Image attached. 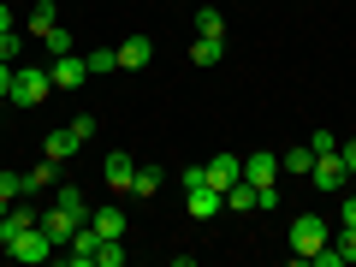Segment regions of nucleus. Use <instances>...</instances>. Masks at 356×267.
Segmentation results:
<instances>
[{"instance_id": "30", "label": "nucleus", "mask_w": 356, "mask_h": 267, "mask_svg": "<svg viewBox=\"0 0 356 267\" xmlns=\"http://www.w3.org/2000/svg\"><path fill=\"white\" fill-rule=\"evenodd\" d=\"M309 149H315V154H332V149H339V137H332V131H315V137H309Z\"/></svg>"}, {"instance_id": "33", "label": "nucleus", "mask_w": 356, "mask_h": 267, "mask_svg": "<svg viewBox=\"0 0 356 267\" xmlns=\"http://www.w3.org/2000/svg\"><path fill=\"white\" fill-rule=\"evenodd\" d=\"M13 89V60H0V95Z\"/></svg>"}, {"instance_id": "21", "label": "nucleus", "mask_w": 356, "mask_h": 267, "mask_svg": "<svg viewBox=\"0 0 356 267\" xmlns=\"http://www.w3.org/2000/svg\"><path fill=\"white\" fill-rule=\"evenodd\" d=\"M83 65H89V77H107V72H119V54L113 48H89Z\"/></svg>"}, {"instance_id": "28", "label": "nucleus", "mask_w": 356, "mask_h": 267, "mask_svg": "<svg viewBox=\"0 0 356 267\" xmlns=\"http://www.w3.org/2000/svg\"><path fill=\"white\" fill-rule=\"evenodd\" d=\"M65 131H72V137H77V149H83V143L95 137V119H89V113H77V119H72V125H65Z\"/></svg>"}, {"instance_id": "4", "label": "nucleus", "mask_w": 356, "mask_h": 267, "mask_svg": "<svg viewBox=\"0 0 356 267\" xmlns=\"http://www.w3.org/2000/svg\"><path fill=\"white\" fill-rule=\"evenodd\" d=\"M24 226H42V208L36 202H6V208H0V250H6Z\"/></svg>"}, {"instance_id": "2", "label": "nucleus", "mask_w": 356, "mask_h": 267, "mask_svg": "<svg viewBox=\"0 0 356 267\" xmlns=\"http://www.w3.org/2000/svg\"><path fill=\"white\" fill-rule=\"evenodd\" d=\"M321 243H332V226L321 214H297L291 220V255H297V261H315Z\"/></svg>"}, {"instance_id": "12", "label": "nucleus", "mask_w": 356, "mask_h": 267, "mask_svg": "<svg viewBox=\"0 0 356 267\" xmlns=\"http://www.w3.org/2000/svg\"><path fill=\"white\" fill-rule=\"evenodd\" d=\"M243 178H250L255 191H273V178H280V154H243Z\"/></svg>"}, {"instance_id": "9", "label": "nucleus", "mask_w": 356, "mask_h": 267, "mask_svg": "<svg viewBox=\"0 0 356 267\" xmlns=\"http://www.w3.org/2000/svg\"><path fill=\"white\" fill-rule=\"evenodd\" d=\"M202 172H208V184H214V191L226 196L232 184H238V178H243V154H214V161H208Z\"/></svg>"}, {"instance_id": "18", "label": "nucleus", "mask_w": 356, "mask_h": 267, "mask_svg": "<svg viewBox=\"0 0 356 267\" xmlns=\"http://www.w3.org/2000/svg\"><path fill=\"white\" fill-rule=\"evenodd\" d=\"M42 154H48V161H72L77 137H72V131H48V137H42Z\"/></svg>"}, {"instance_id": "24", "label": "nucleus", "mask_w": 356, "mask_h": 267, "mask_svg": "<svg viewBox=\"0 0 356 267\" xmlns=\"http://www.w3.org/2000/svg\"><path fill=\"white\" fill-rule=\"evenodd\" d=\"M42 48H48L54 60H60V54H77V42H72V30H65V24H54L48 36H42Z\"/></svg>"}, {"instance_id": "17", "label": "nucleus", "mask_w": 356, "mask_h": 267, "mask_svg": "<svg viewBox=\"0 0 356 267\" xmlns=\"http://www.w3.org/2000/svg\"><path fill=\"white\" fill-rule=\"evenodd\" d=\"M131 172H137V161H131L125 149L107 154V184H113V191H131Z\"/></svg>"}, {"instance_id": "25", "label": "nucleus", "mask_w": 356, "mask_h": 267, "mask_svg": "<svg viewBox=\"0 0 356 267\" xmlns=\"http://www.w3.org/2000/svg\"><path fill=\"white\" fill-rule=\"evenodd\" d=\"M54 202H60V208H72V214H83V220H89V202H83V191H77V184H54Z\"/></svg>"}, {"instance_id": "1", "label": "nucleus", "mask_w": 356, "mask_h": 267, "mask_svg": "<svg viewBox=\"0 0 356 267\" xmlns=\"http://www.w3.org/2000/svg\"><path fill=\"white\" fill-rule=\"evenodd\" d=\"M48 89H54L48 65H13V89H6V102H13V107H42V102H48Z\"/></svg>"}, {"instance_id": "13", "label": "nucleus", "mask_w": 356, "mask_h": 267, "mask_svg": "<svg viewBox=\"0 0 356 267\" xmlns=\"http://www.w3.org/2000/svg\"><path fill=\"white\" fill-rule=\"evenodd\" d=\"M60 24V6H54V0H36V6H30V18H24V36H48V30Z\"/></svg>"}, {"instance_id": "19", "label": "nucleus", "mask_w": 356, "mask_h": 267, "mask_svg": "<svg viewBox=\"0 0 356 267\" xmlns=\"http://www.w3.org/2000/svg\"><path fill=\"white\" fill-rule=\"evenodd\" d=\"M191 60L196 65H220V60H226V42H220V36H196L191 42Z\"/></svg>"}, {"instance_id": "27", "label": "nucleus", "mask_w": 356, "mask_h": 267, "mask_svg": "<svg viewBox=\"0 0 356 267\" xmlns=\"http://www.w3.org/2000/svg\"><path fill=\"white\" fill-rule=\"evenodd\" d=\"M24 196V172H0V208Z\"/></svg>"}, {"instance_id": "5", "label": "nucleus", "mask_w": 356, "mask_h": 267, "mask_svg": "<svg viewBox=\"0 0 356 267\" xmlns=\"http://www.w3.org/2000/svg\"><path fill=\"white\" fill-rule=\"evenodd\" d=\"M344 178H350V172H344V154H339V149H332V154H315V166H309V184H315L321 196H332Z\"/></svg>"}, {"instance_id": "8", "label": "nucleus", "mask_w": 356, "mask_h": 267, "mask_svg": "<svg viewBox=\"0 0 356 267\" xmlns=\"http://www.w3.org/2000/svg\"><path fill=\"white\" fill-rule=\"evenodd\" d=\"M48 77H54V89H83L89 65H83V54H60V60H48Z\"/></svg>"}, {"instance_id": "20", "label": "nucleus", "mask_w": 356, "mask_h": 267, "mask_svg": "<svg viewBox=\"0 0 356 267\" xmlns=\"http://www.w3.org/2000/svg\"><path fill=\"white\" fill-rule=\"evenodd\" d=\"M154 191H161V166H137V172H131V196H137V202H149Z\"/></svg>"}, {"instance_id": "3", "label": "nucleus", "mask_w": 356, "mask_h": 267, "mask_svg": "<svg viewBox=\"0 0 356 267\" xmlns=\"http://www.w3.org/2000/svg\"><path fill=\"white\" fill-rule=\"evenodd\" d=\"M54 250H60V243H54V238H48L42 226H24V232H18L13 243H6V255H13V261H48Z\"/></svg>"}, {"instance_id": "31", "label": "nucleus", "mask_w": 356, "mask_h": 267, "mask_svg": "<svg viewBox=\"0 0 356 267\" xmlns=\"http://www.w3.org/2000/svg\"><path fill=\"white\" fill-rule=\"evenodd\" d=\"M339 154H344V172L356 178V137H350V143H339Z\"/></svg>"}, {"instance_id": "6", "label": "nucleus", "mask_w": 356, "mask_h": 267, "mask_svg": "<svg viewBox=\"0 0 356 267\" xmlns=\"http://www.w3.org/2000/svg\"><path fill=\"white\" fill-rule=\"evenodd\" d=\"M77 226H83V214H72V208H60V202H42V232H48L60 250L72 243V232H77Z\"/></svg>"}, {"instance_id": "22", "label": "nucleus", "mask_w": 356, "mask_h": 267, "mask_svg": "<svg viewBox=\"0 0 356 267\" xmlns=\"http://www.w3.org/2000/svg\"><path fill=\"white\" fill-rule=\"evenodd\" d=\"M309 166H315V149H309V143H303V149H285V154H280V172H303V178H309Z\"/></svg>"}, {"instance_id": "11", "label": "nucleus", "mask_w": 356, "mask_h": 267, "mask_svg": "<svg viewBox=\"0 0 356 267\" xmlns=\"http://www.w3.org/2000/svg\"><path fill=\"white\" fill-rule=\"evenodd\" d=\"M113 54H119V72H143V65L154 60V42H149V36H125Z\"/></svg>"}, {"instance_id": "7", "label": "nucleus", "mask_w": 356, "mask_h": 267, "mask_svg": "<svg viewBox=\"0 0 356 267\" xmlns=\"http://www.w3.org/2000/svg\"><path fill=\"white\" fill-rule=\"evenodd\" d=\"M95 255H102V232H95V226L83 220V226L72 232V243H65V261H72V267H89Z\"/></svg>"}, {"instance_id": "14", "label": "nucleus", "mask_w": 356, "mask_h": 267, "mask_svg": "<svg viewBox=\"0 0 356 267\" xmlns=\"http://www.w3.org/2000/svg\"><path fill=\"white\" fill-rule=\"evenodd\" d=\"M54 178H60V161H48V154H42V161L24 172V196H42V191H54Z\"/></svg>"}, {"instance_id": "15", "label": "nucleus", "mask_w": 356, "mask_h": 267, "mask_svg": "<svg viewBox=\"0 0 356 267\" xmlns=\"http://www.w3.org/2000/svg\"><path fill=\"white\" fill-rule=\"evenodd\" d=\"M226 208H232V214H250V208H261V191H255L250 178H238V184L226 191Z\"/></svg>"}, {"instance_id": "23", "label": "nucleus", "mask_w": 356, "mask_h": 267, "mask_svg": "<svg viewBox=\"0 0 356 267\" xmlns=\"http://www.w3.org/2000/svg\"><path fill=\"white\" fill-rule=\"evenodd\" d=\"M196 36H220V42H226V13L202 6V13H196Z\"/></svg>"}, {"instance_id": "34", "label": "nucleus", "mask_w": 356, "mask_h": 267, "mask_svg": "<svg viewBox=\"0 0 356 267\" xmlns=\"http://www.w3.org/2000/svg\"><path fill=\"white\" fill-rule=\"evenodd\" d=\"M0 30H18V18H13V6L0 0Z\"/></svg>"}, {"instance_id": "16", "label": "nucleus", "mask_w": 356, "mask_h": 267, "mask_svg": "<svg viewBox=\"0 0 356 267\" xmlns=\"http://www.w3.org/2000/svg\"><path fill=\"white\" fill-rule=\"evenodd\" d=\"M89 226L102 232V238H125V208H95V214H89Z\"/></svg>"}, {"instance_id": "10", "label": "nucleus", "mask_w": 356, "mask_h": 267, "mask_svg": "<svg viewBox=\"0 0 356 267\" xmlns=\"http://www.w3.org/2000/svg\"><path fill=\"white\" fill-rule=\"evenodd\" d=\"M184 208H191V220H214L220 208H226V196H220L214 184H191V191H184Z\"/></svg>"}, {"instance_id": "26", "label": "nucleus", "mask_w": 356, "mask_h": 267, "mask_svg": "<svg viewBox=\"0 0 356 267\" xmlns=\"http://www.w3.org/2000/svg\"><path fill=\"white\" fill-rule=\"evenodd\" d=\"M24 24H18V30H0V60H18V54H24Z\"/></svg>"}, {"instance_id": "32", "label": "nucleus", "mask_w": 356, "mask_h": 267, "mask_svg": "<svg viewBox=\"0 0 356 267\" xmlns=\"http://www.w3.org/2000/svg\"><path fill=\"white\" fill-rule=\"evenodd\" d=\"M339 226H356V196H344V208H339Z\"/></svg>"}, {"instance_id": "29", "label": "nucleus", "mask_w": 356, "mask_h": 267, "mask_svg": "<svg viewBox=\"0 0 356 267\" xmlns=\"http://www.w3.org/2000/svg\"><path fill=\"white\" fill-rule=\"evenodd\" d=\"M332 250H339V261H356V226H344V232H339V243H332Z\"/></svg>"}]
</instances>
